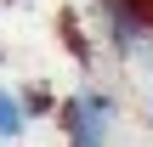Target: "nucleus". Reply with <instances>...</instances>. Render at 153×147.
Returning <instances> with one entry per match:
<instances>
[{"instance_id":"obj_1","label":"nucleus","mask_w":153,"mask_h":147,"mask_svg":"<svg viewBox=\"0 0 153 147\" xmlns=\"http://www.w3.org/2000/svg\"><path fill=\"white\" fill-rule=\"evenodd\" d=\"M62 130H68V147H108L114 102H108L102 91H79V96H68V108H62Z\"/></svg>"},{"instance_id":"obj_2","label":"nucleus","mask_w":153,"mask_h":147,"mask_svg":"<svg viewBox=\"0 0 153 147\" xmlns=\"http://www.w3.org/2000/svg\"><path fill=\"white\" fill-rule=\"evenodd\" d=\"M102 6H108V28H114V45L119 51H131L153 28V0H102Z\"/></svg>"},{"instance_id":"obj_3","label":"nucleus","mask_w":153,"mask_h":147,"mask_svg":"<svg viewBox=\"0 0 153 147\" xmlns=\"http://www.w3.org/2000/svg\"><path fill=\"white\" fill-rule=\"evenodd\" d=\"M23 119H28V108H23L6 85H0V147H11L17 136H23Z\"/></svg>"}]
</instances>
